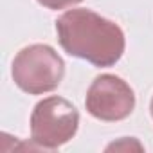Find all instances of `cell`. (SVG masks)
<instances>
[{
  "label": "cell",
  "mask_w": 153,
  "mask_h": 153,
  "mask_svg": "<svg viewBox=\"0 0 153 153\" xmlns=\"http://www.w3.org/2000/svg\"><path fill=\"white\" fill-rule=\"evenodd\" d=\"M79 114L76 106L58 96L42 99L31 114V140L38 149H58L78 131Z\"/></svg>",
  "instance_id": "3"
},
{
  "label": "cell",
  "mask_w": 153,
  "mask_h": 153,
  "mask_svg": "<svg viewBox=\"0 0 153 153\" xmlns=\"http://www.w3.org/2000/svg\"><path fill=\"white\" fill-rule=\"evenodd\" d=\"M56 33L67 54L96 67L115 65L126 47L123 29L90 9H70L63 13L56 20Z\"/></svg>",
  "instance_id": "1"
},
{
  "label": "cell",
  "mask_w": 153,
  "mask_h": 153,
  "mask_svg": "<svg viewBox=\"0 0 153 153\" xmlns=\"http://www.w3.org/2000/svg\"><path fill=\"white\" fill-rule=\"evenodd\" d=\"M79 2H83V0H38V4H42L47 9H54V11L65 9V7H72V6L79 4Z\"/></svg>",
  "instance_id": "5"
},
{
  "label": "cell",
  "mask_w": 153,
  "mask_h": 153,
  "mask_svg": "<svg viewBox=\"0 0 153 153\" xmlns=\"http://www.w3.org/2000/svg\"><path fill=\"white\" fill-rule=\"evenodd\" d=\"M11 74L20 90L40 96L59 87L65 76V63L51 45L34 43L15 56Z\"/></svg>",
  "instance_id": "2"
},
{
  "label": "cell",
  "mask_w": 153,
  "mask_h": 153,
  "mask_svg": "<svg viewBox=\"0 0 153 153\" xmlns=\"http://www.w3.org/2000/svg\"><path fill=\"white\" fill-rule=\"evenodd\" d=\"M85 106L88 114L99 121H123L135 108V94L119 76L101 74L92 81L87 92Z\"/></svg>",
  "instance_id": "4"
},
{
  "label": "cell",
  "mask_w": 153,
  "mask_h": 153,
  "mask_svg": "<svg viewBox=\"0 0 153 153\" xmlns=\"http://www.w3.org/2000/svg\"><path fill=\"white\" fill-rule=\"evenodd\" d=\"M149 112H151V117H153V97H151V105H149Z\"/></svg>",
  "instance_id": "7"
},
{
  "label": "cell",
  "mask_w": 153,
  "mask_h": 153,
  "mask_svg": "<svg viewBox=\"0 0 153 153\" xmlns=\"http://www.w3.org/2000/svg\"><path fill=\"white\" fill-rule=\"evenodd\" d=\"M131 148H135V149H142V146L133 139V137H124L123 140H119V142H112L108 148H106V151H112V149H131Z\"/></svg>",
  "instance_id": "6"
}]
</instances>
